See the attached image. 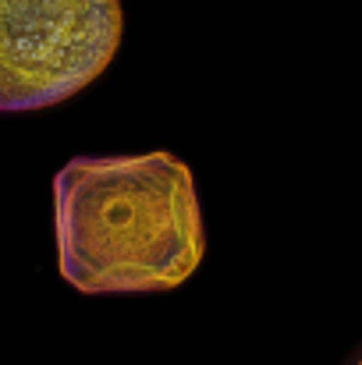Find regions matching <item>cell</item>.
I'll return each instance as SVG.
<instances>
[{"label":"cell","instance_id":"obj_1","mask_svg":"<svg viewBox=\"0 0 362 365\" xmlns=\"http://www.w3.org/2000/svg\"><path fill=\"white\" fill-rule=\"evenodd\" d=\"M61 277L82 294L171 291L203 259L192 170L171 153L79 156L54 178Z\"/></svg>","mask_w":362,"mask_h":365},{"label":"cell","instance_id":"obj_2","mask_svg":"<svg viewBox=\"0 0 362 365\" xmlns=\"http://www.w3.org/2000/svg\"><path fill=\"white\" fill-rule=\"evenodd\" d=\"M118 46V0H0V110L64 103L107 71Z\"/></svg>","mask_w":362,"mask_h":365},{"label":"cell","instance_id":"obj_3","mask_svg":"<svg viewBox=\"0 0 362 365\" xmlns=\"http://www.w3.org/2000/svg\"><path fill=\"white\" fill-rule=\"evenodd\" d=\"M359 365H362V359H359Z\"/></svg>","mask_w":362,"mask_h":365}]
</instances>
